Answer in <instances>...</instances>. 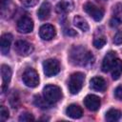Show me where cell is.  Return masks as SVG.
<instances>
[{"mask_svg": "<svg viewBox=\"0 0 122 122\" xmlns=\"http://www.w3.org/2000/svg\"><path fill=\"white\" fill-rule=\"evenodd\" d=\"M66 114L71 118L77 119L83 115V110L76 104H71L66 110Z\"/></svg>", "mask_w": 122, "mask_h": 122, "instance_id": "5bb4252c", "label": "cell"}, {"mask_svg": "<svg viewBox=\"0 0 122 122\" xmlns=\"http://www.w3.org/2000/svg\"><path fill=\"white\" fill-rule=\"evenodd\" d=\"M43 95L48 102L51 104H54L58 102L62 97L61 89L55 85H47L43 89Z\"/></svg>", "mask_w": 122, "mask_h": 122, "instance_id": "3957f363", "label": "cell"}, {"mask_svg": "<svg viewBox=\"0 0 122 122\" xmlns=\"http://www.w3.org/2000/svg\"><path fill=\"white\" fill-rule=\"evenodd\" d=\"M121 116H122V112H121L120 111H118V110H116V109H111V110H109V111L106 112L105 118H106L107 121L112 122V121H117V120H119Z\"/></svg>", "mask_w": 122, "mask_h": 122, "instance_id": "ffe728a7", "label": "cell"}, {"mask_svg": "<svg viewBox=\"0 0 122 122\" xmlns=\"http://www.w3.org/2000/svg\"><path fill=\"white\" fill-rule=\"evenodd\" d=\"M70 59L74 65L86 66L93 62V55L81 46H75L71 50Z\"/></svg>", "mask_w": 122, "mask_h": 122, "instance_id": "6da1fadb", "label": "cell"}, {"mask_svg": "<svg viewBox=\"0 0 122 122\" xmlns=\"http://www.w3.org/2000/svg\"><path fill=\"white\" fill-rule=\"evenodd\" d=\"M33 30V21L29 16H22L17 22V30L21 33H30Z\"/></svg>", "mask_w": 122, "mask_h": 122, "instance_id": "ba28073f", "label": "cell"}, {"mask_svg": "<svg viewBox=\"0 0 122 122\" xmlns=\"http://www.w3.org/2000/svg\"><path fill=\"white\" fill-rule=\"evenodd\" d=\"M11 69L8 65H2L1 66V76H2V81H3V92L6 91V87L10 81L11 78Z\"/></svg>", "mask_w": 122, "mask_h": 122, "instance_id": "2e32d148", "label": "cell"}, {"mask_svg": "<svg viewBox=\"0 0 122 122\" xmlns=\"http://www.w3.org/2000/svg\"><path fill=\"white\" fill-rule=\"evenodd\" d=\"M90 87L93 91L102 92L106 89V82L105 80L100 76H94L90 81Z\"/></svg>", "mask_w": 122, "mask_h": 122, "instance_id": "9a60e30c", "label": "cell"}, {"mask_svg": "<svg viewBox=\"0 0 122 122\" xmlns=\"http://www.w3.org/2000/svg\"><path fill=\"white\" fill-rule=\"evenodd\" d=\"M39 0H20V2L22 3L23 6L27 7V8H31V7H34L37 3H38Z\"/></svg>", "mask_w": 122, "mask_h": 122, "instance_id": "484cf974", "label": "cell"}, {"mask_svg": "<svg viewBox=\"0 0 122 122\" xmlns=\"http://www.w3.org/2000/svg\"><path fill=\"white\" fill-rule=\"evenodd\" d=\"M107 40L104 36H99V37H95L94 40H93V46L96 48V49H101L105 46Z\"/></svg>", "mask_w": 122, "mask_h": 122, "instance_id": "603a6c76", "label": "cell"}, {"mask_svg": "<svg viewBox=\"0 0 122 122\" xmlns=\"http://www.w3.org/2000/svg\"><path fill=\"white\" fill-rule=\"evenodd\" d=\"M9 1H10V0H0V4H1V9H2V10L5 9L6 5H8Z\"/></svg>", "mask_w": 122, "mask_h": 122, "instance_id": "f1b7e54d", "label": "cell"}, {"mask_svg": "<svg viewBox=\"0 0 122 122\" xmlns=\"http://www.w3.org/2000/svg\"><path fill=\"white\" fill-rule=\"evenodd\" d=\"M111 71H112V76L114 80H117L120 77V75L122 73V61L120 59L117 58L115 60Z\"/></svg>", "mask_w": 122, "mask_h": 122, "instance_id": "ac0fdd59", "label": "cell"}, {"mask_svg": "<svg viewBox=\"0 0 122 122\" xmlns=\"http://www.w3.org/2000/svg\"><path fill=\"white\" fill-rule=\"evenodd\" d=\"M113 43L116 44V45H121L122 44V30H118L114 37H113Z\"/></svg>", "mask_w": 122, "mask_h": 122, "instance_id": "4316f807", "label": "cell"}, {"mask_svg": "<svg viewBox=\"0 0 122 122\" xmlns=\"http://www.w3.org/2000/svg\"><path fill=\"white\" fill-rule=\"evenodd\" d=\"M14 50L17 54L21 56H28L32 53L33 51V46L32 44L29 43L25 40H18L14 45Z\"/></svg>", "mask_w": 122, "mask_h": 122, "instance_id": "8992f818", "label": "cell"}, {"mask_svg": "<svg viewBox=\"0 0 122 122\" xmlns=\"http://www.w3.org/2000/svg\"><path fill=\"white\" fill-rule=\"evenodd\" d=\"M84 104L88 110H90L92 112H95L100 108L101 101H100V98L98 96H96L94 94H89L85 97Z\"/></svg>", "mask_w": 122, "mask_h": 122, "instance_id": "30bf717a", "label": "cell"}, {"mask_svg": "<svg viewBox=\"0 0 122 122\" xmlns=\"http://www.w3.org/2000/svg\"><path fill=\"white\" fill-rule=\"evenodd\" d=\"M73 24L74 26H76L78 29H80L81 30L83 31H88L89 30V24L87 23V21L81 17L80 15H76L74 18H73Z\"/></svg>", "mask_w": 122, "mask_h": 122, "instance_id": "d6986e66", "label": "cell"}, {"mask_svg": "<svg viewBox=\"0 0 122 122\" xmlns=\"http://www.w3.org/2000/svg\"><path fill=\"white\" fill-rule=\"evenodd\" d=\"M84 10L85 11L91 16L92 17L95 21H100L102 18H103V15H104V11L102 9H100L99 7L95 6L94 4L91 3V2H88L84 5Z\"/></svg>", "mask_w": 122, "mask_h": 122, "instance_id": "52a82bcc", "label": "cell"}, {"mask_svg": "<svg viewBox=\"0 0 122 122\" xmlns=\"http://www.w3.org/2000/svg\"><path fill=\"white\" fill-rule=\"evenodd\" d=\"M56 34L55 28L51 24H45L41 26L39 30V35L43 40H51Z\"/></svg>", "mask_w": 122, "mask_h": 122, "instance_id": "9c48e42d", "label": "cell"}, {"mask_svg": "<svg viewBox=\"0 0 122 122\" xmlns=\"http://www.w3.org/2000/svg\"><path fill=\"white\" fill-rule=\"evenodd\" d=\"M51 7L49 2L42 3V5L40 6V8L38 9V11H37V15H38L39 19H41V20L48 19L51 14Z\"/></svg>", "mask_w": 122, "mask_h": 122, "instance_id": "e0dca14e", "label": "cell"}, {"mask_svg": "<svg viewBox=\"0 0 122 122\" xmlns=\"http://www.w3.org/2000/svg\"><path fill=\"white\" fill-rule=\"evenodd\" d=\"M84 80H85L84 73H82L80 71L72 73L68 82V87H69V91L71 92V93H72V94L78 93L83 87Z\"/></svg>", "mask_w": 122, "mask_h": 122, "instance_id": "7a4b0ae2", "label": "cell"}, {"mask_svg": "<svg viewBox=\"0 0 122 122\" xmlns=\"http://www.w3.org/2000/svg\"><path fill=\"white\" fill-rule=\"evenodd\" d=\"M74 4L72 0H61L56 5V11L59 13H67L73 10Z\"/></svg>", "mask_w": 122, "mask_h": 122, "instance_id": "7c38bea8", "label": "cell"}, {"mask_svg": "<svg viewBox=\"0 0 122 122\" xmlns=\"http://www.w3.org/2000/svg\"><path fill=\"white\" fill-rule=\"evenodd\" d=\"M22 79L24 84L30 88H35L39 84V75L37 71L32 68H28L25 70L22 75Z\"/></svg>", "mask_w": 122, "mask_h": 122, "instance_id": "277c9868", "label": "cell"}, {"mask_svg": "<svg viewBox=\"0 0 122 122\" xmlns=\"http://www.w3.org/2000/svg\"><path fill=\"white\" fill-rule=\"evenodd\" d=\"M114 95H115L116 98L122 100V85L118 86V87L115 89V91H114Z\"/></svg>", "mask_w": 122, "mask_h": 122, "instance_id": "83f0119b", "label": "cell"}, {"mask_svg": "<svg viewBox=\"0 0 122 122\" xmlns=\"http://www.w3.org/2000/svg\"><path fill=\"white\" fill-rule=\"evenodd\" d=\"M43 71L46 76L51 77L57 74L60 71V64L56 59H47L43 63Z\"/></svg>", "mask_w": 122, "mask_h": 122, "instance_id": "5b68a950", "label": "cell"}, {"mask_svg": "<svg viewBox=\"0 0 122 122\" xmlns=\"http://www.w3.org/2000/svg\"><path fill=\"white\" fill-rule=\"evenodd\" d=\"M9 111L5 106H1L0 107V118L1 120H6L9 118Z\"/></svg>", "mask_w": 122, "mask_h": 122, "instance_id": "d4e9b609", "label": "cell"}, {"mask_svg": "<svg viewBox=\"0 0 122 122\" xmlns=\"http://www.w3.org/2000/svg\"><path fill=\"white\" fill-rule=\"evenodd\" d=\"M34 104H35L37 107L41 108V109H48V108H50L51 105L50 102H48V101L46 100L45 97H41V96H39V95L34 97Z\"/></svg>", "mask_w": 122, "mask_h": 122, "instance_id": "44dd1931", "label": "cell"}, {"mask_svg": "<svg viewBox=\"0 0 122 122\" xmlns=\"http://www.w3.org/2000/svg\"><path fill=\"white\" fill-rule=\"evenodd\" d=\"M11 40H12V35L10 33H5L1 36V41H0V50L1 52L6 55L9 51H10V47L11 44Z\"/></svg>", "mask_w": 122, "mask_h": 122, "instance_id": "4fadbf2b", "label": "cell"}, {"mask_svg": "<svg viewBox=\"0 0 122 122\" xmlns=\"http://www.w3.org/2000/svg\"><path fill=\"white\" fill-rule=\"evenodd\" d=\"M116 59H117L116 52L115 51H109L105 55V57L103 59V62H102V71H105V72L111 71Z\"/></svg>", "mask_w": 122, "mask_h": 122, "instance_id": "8fae6325", "label": "cell"}, {"mask_svg": "<svg viewBox=\"0 0 122 122\" xmlns=\"http://www.w3.org/2000/svg\"><path fill=\"white\" fill-rule=\"evenodd\" d=\"M113 18L119 23H122V4L118 3L113 8Z\"/></svg>", "mask_w": 122, "mask_h": 122, "instance_id": "7402d4cb", "label": "cell"}, {"mask_svg": "<svg viewBox=\"0 0 122 122\" xmlns=\"http://www.w3.org/2000/svg\"><path fill=\"white\" fill-rule=\"evenodd\" d=\"M34 120V117L31 113H29V112H25V113H22L19 117V121H23V122H28V121H33Z\"/></svg>", "mask_w": 122, "mask_h": 122, "instance_id": "cb8c5ba5", "label": "cell"}]
</instances>
